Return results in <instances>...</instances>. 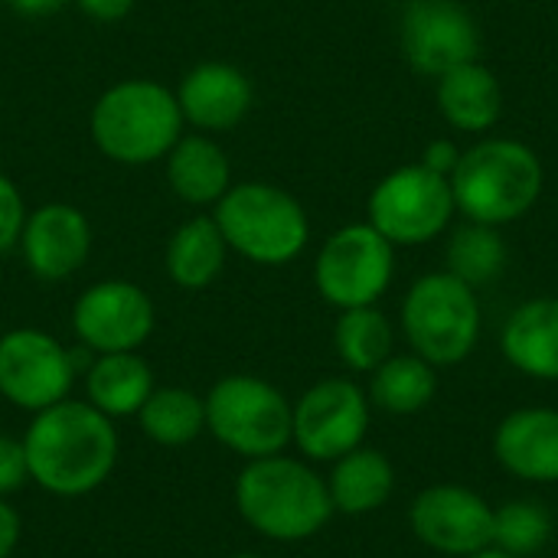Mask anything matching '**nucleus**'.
Instances as JSON below:
<instances>
[{"instance_id":"obj_3","label":"nucleus","mask_w":558,"mask_h":558,"mask_svg":"<svg viewBox=\"0 0 558 558\" xmlns=\"http://www.w3.org/2000/svg\"><path fill=\"white\" fill-rule=\"evenodd\" d=\"M235 510L275 543H301L320 533L333 513L327 484L301 461L271 454L248 461L235 477Z\"/></svg>"},{"instance_id":"obj_1","label":"nucleus","mask_w":558,"mask_h":558,"mask_svg":"<svg viewBox=\"0 0 558 558\" xmlns=\"http://www.w3.org/2000/svg\"><path fill=\"white\" fill-rule=\"evenodd\" d=\"M29 484L59 500H78L108 484L118 464V432L85 399H62L33 415L26 435Z\"/></svg>"},{"instance_id":"obj_23","label":"nucleus","mask_w":558,"mask_h":558,"mask_svg":"<svg viewBox=\"0 0 558 558\" xmlns=\"http://www.w3.org/2000/svg\"><path fill=\"white\" fill-rule=\"evenodd\" d=\"M137 425L160 448H186L206 435V399L183 386H157L137 412Z\"/></svg>"},{"instance_id":"obj_18","label":"nucleus","mask_w":558,"mask_h":558,"mask_svg":"<svg viewBox=\"0 0 558 558\" xmlns=\"http://www.w3.org/2000/svg\"><path fill=\"white\" fill-rule=\"evenodd\" d=\"M163 163L173 196L190 206H216L232 186V163L226 150L203 131L183 134Z\"/></svg>"},{"instance_id":"obj_21","label":"nucleus","mask_w":558,"mask_h":558,"mask_svg":"<svg viewBox=\"0 0 558 558\" xmlns=\"http://www.w3.org/2000/svg\"><path fill=\"white\" fill-rule=\"evenodd\" d=\"M504 353L536 379H558V298L530 301L507 320Z\"/></svg>"},{"instance_id":"obj_6","label":"nucleus","mask_w":558,"mask_h":558,"mask_svg":"<svg viewBox=\"0 0 558 558\" xmlns=\"http://www.w3.org/2000/svg\"><path fill=\"white\" fill-rule=\"evenodd\" d=\"M206 432L239 458L281 454L294 438V405L268 379L232 373L206 396Z\"/></svg>"},{"instance_id":"obj_14","label":"nucleus","mask_w":558,"mask_h":558,"mask_svg":"<svg viewBox=\"0 0 558 558\" xmlns=\"http://www.w3.org/2000/svg\"><path fill=\"white\" fill-rule=\"evenodd\" d=\"M415 536L451 556H474L494 543V510L464 487H432L412 504Z\"/></svg>"},{"instance_id":"obj_13","label":"nucleus","mask_w":558,"mask_h":558,"mask_svg":"<svg viewBox=\"0 0 558 558\" xmlns=\"http://www.w3.org/2000/svg\"><path fill=\"white\" fill-rule=\"evenodd\" d=\"M477 26L454 0H412L402 16V49L415 72L445 75L477 59Z\"/></svg>"},{"instance_id":"obj_32","label":"nucleus","mask_w":558,"mask_h":558,"mask_svg":"<svg viewBox=\"0 0 558 558\" xmlns=\"http://www.w3.org/2000/svg\"><path fill=\"white\" fill-rule=\"evenodd\" d=\"M20 536H23V517L16 513L10 500L0 497V558H10L16 553Z\"/></svg>"},{"instance_id":"obj_26","label":"nucleus","mask_w":558,"mask_h":558,"mask_svg":"<svg viewBox=\"0 0 558 558\" xmlns=\"http://www.w3.org/2000/svg\"><path fill=\"white\" fill-rule=\"evenodd\" d=\"M435 396V373L418 356H396L376 369L373 402L396 415H412L428 405Z\"/></svg>"},{"instance_id":"obj_29","label":"nucleus","mask_w":558,"mask_h":558,"mask_svg":"<svg viewBox=\"0 0 558 558\" xmlns=\"http://www.w3.org/2000/svg\"><path fill=\"white\" fill-rule=\"evenodd\" d=\"M23 226H26L23 193L16 190V183L7 173H0V255L20 245Z\"/></svg>"},{"instance_id":"obj_10","label":"nucleus","mask_w":558,"mask_h":558,"mask_svg":"<svg viewBox=\"0 0 558 558\" xmlns=\"http://www.w3.org/2000/svg\"><path fill=\"white\" fill-rule=\"evenodd\" d=\"M157 327L150 294L121 278L88 284L72 304V333L92 356L137 353Z\"/></svg>"},{"instance_id":"obj_17","label":"nucleus","mask_w":558,"mask_h":558,"mask_svg":"<svg viewBox=\"0 0 558 558\" xmlns=\"http://www.w3.org/2000/svg\"><path fill=\"white\" fill-rule=\"evenodd\" d=\"M154 389V369L141 353H101L85 366V402L111 422L137 418Z\"/></svg>"},{"instance_id":"obj_31","label":"nucleus","mask_w":558,"mask_h":558,"mask_svg":"<svg viewBox=\"0 0 558 558\" xmlns=\"http://www.w3.org/2000/svg\"><path fill=\"white\" fill-rule=\"evenodd\" d=\"M95 23H118L134 10V0H72Z\"/></svg>"},{"instance_id":"obj_16","label":"nucleus","mask_w":558,"mask_h":558,"mask_svg":"<svg viewBox=\"0 0 558 558\" xmlns=\"http://www.w3.org/2000/svg\"><path fill=\"white\" fill-rule=\"evenodd\" d=\"M177 105L183 124H193L203 134L232 131L252 108L255 88L248 75L232 62H199L177 85Z\"/></svg>"},{"instance_id":"obj_15","label":"nucleus","mask_w":558,"mask_h":558,"mask_svg":"<svg viewBox=\"0 0 558 558\" xmlns=\"http://www.w3.org/2000/svg\"><path fill=\"white\" fill-rule=\"evenodd\" d=\"M20 252L39 281H69L88 262L92 226L72 203H43L26 213Z\"/></svg>"},{"instance_id":"obj_27","label":"nucleus","mask_w":558,"mask_h":558,"mask_svg":"<svg viewBox=\"0 0 558 558\" xmlns=\"http://www.w3.org/2000/svg\"><path fill=\"white\" fill-rule=\"evenodd\" d=\"M448 265L451 275L461 278L464 284H487L494 281L504 265H507V245L504 239L494 232V226L474 222L454 232L451 245H448Z\"/></svg>"},{"instance_id":"obj_35","label":"nucleus","mask_w":558,"mask_h":558,"mask_svg":"<svg viewBox=\"0 0 558 558\" xmlns=\"http://www.w3.org/2000/svg\"><path fill=\"white\" fill-rule=\"evenodd\" d=\"M471 558H513V556H507V553H474Z\"/></svg>"},{"instance_id":"obj_2","label":"nucleus","mask_w":558,"mask_h":558,"mask_svg":"<svg viewBox=\"0 0 558 558\" xmlns=\"http://www.w3.org/2000/svg\"><path fill=\"white\" fill-rule=\"evenodd\" d=\"M88 134L101 157L121 167H147L183 137L177 95L154 78H124L98 95Z\"/></svg>"},{"instance_id":"obj_33","label":"nucleus","mask_w":558,"mask_h":558,"mask_svg":"<svg viewBox=\"0 0 558 558\" xmlns=\"http://www.w3.org/2000/svg\"><path fill=\"white\" fill-rule=\"evenodd\" d=\"M458 147L451 144V141H435L428 150H425V167H432L435 173H451L454 167H458Z\"/></svg>"},{"instance_id":"obj_4","label":"nucleus","mask_w":558,"mask_h":558,"mask_svg":"<svg viewBox=\"0 0 558 558\" xmlns=\"http://www.w3.org/2000/svg\"><path fill=\"white\" fill-rule=\"evenodd\" d=\"M454 206L484 226L513 222L533 209L543 193L539 157L507 137L484 141L471 147L451 170Z\"/></svg>"},{"instance_id":"obj_36","label":"nucleus","mask_w":558,"mask_h":558,"mask_svg":"<svg viewBox=\"0 0 558 558\" xmlns=\"http://www.w3.org/2000/svg\"><path fill=\"white\" fill-rule=\"evenodd\" d=\"M226 558H265V556H255V553H235V556H226Z\"/></svg>"},{"instance_id":"obj_8","label":"nucleus","mask_w":558,"mask_h":558,"mask_svg":"<svg viewBox=\"0 0 558 558\" xmlns=\"http://www.w3.org/2000/svg\"><path fill=\"white\" fill-rule=\"evenodd\" d=\"M78 369V350L62 347L39 327H16L0 333V399L20 412H43L69 399Z\"/></svg>"},{"instance_id":"obj_12","label":"nucleus","mask_w":558,"mask_h":558,"mask_svg":"<svg viewBox=\"0 0 558 558\" xmlns=\"http://www.w3.org/2000/svg\"><path fill=\"white\" fill-rule=\"evenodd\" d=\"M369 425L366 396L350 379H324L294 405V445L311 461H340L356 451Z\"/></svg>"},{"instance_id":"obj_5","label":"nucleus","mask_w":558,"mask_h":558,"mask_svg":"<svg viewBox=\"0 0 558 558\" xmlns=\"http://www.w3.org/2000/svg\"><path fill=\"white\" fill-rule=\"evenodd\" d=\"M213 219L229 245V252L255 265H288L294 262L311 235L304 206L271 183H232L216 203Z\"/></svg>"},{"instance_id":"obj_20","label":"nucleus","mask_w":558,"mask_h":558,"mask_svg":"<svg viewBox=\"0 0 558 558\" xmlns=\"http://www.w3.org/2000/svg\"><path fill=\"white\" fill-rule=\"evenodd\" d=\"M229 245L213 216H193L173 229L167 242V278L183 291L209 288L226 268Z\"/></svg>"},{"instance_id":"obj_22","label":"nucleus","mask_w":558,"mask_h":558,"mask_svg":"<svg viewBox=\"0 0 558 558\" xmlns=\"http://www.w3.org/2000/svg\"><path fill=\"white\" fill-rule=\"evenodd\" d=\"M438 105L445 118L461 131H487L504 111V92L497 75L481 62H464L441 75Z\"/></svg>"},{"instance_id":"obj_24","label":"nucleus","mask_w":558,"mask_h":558,"mask_svg":"<svg viewBox=\"0 0 558 558\" xmlns=\"http://www.w3.org/2000/svg\"><path fill=\"white\" fill-rule=\"evenodd\" d=\"M330 504L340 513L360 517L379 510L392 494V468L379 451H350L330 474Z\"/></svg>"},{"instance_id":"obj_9","label":"nucleus","mask_w":558,"mask_h":558,"mask_svg":"<svg viewBox=\"0 0 558 558\" xmlns=\"http://www.w3.org/2000/svg\"><path fill=\"white\" fill-rule=\"evenodd\" d=\"M454 213L451 180L432 167H402L389 173L369 196V226L399 245L435 239Z\"/></svg>"},{"instance_id":"obj_11","label":"nucleus","mask_w":558,"mask_h":558,"mask_svg":"<svg viewBox=\"0 0 558 558\" xmlns=\"http://www.w3.org/2000/svg\"><path fill=\"white\" fill-rule=\"evenodd\" d=\"M314 281L333 307H369L392 281V242L369 222L347 226L320 248Z\"/></svg>"},{"instance_id":"obj_30","label":"nucleus","mask_w":558,"mask_h":558,"mask_svg":"<svg viewBox=\"0 0 558 558\" xmlns=\"http://www.w3.org/2000/svg\"><path fill=\"white\" fill-rule=\"evenodd\" d=\"M29 484V464H26V448L23 438L0 435V497H13Z\"/></svg>"},{"instance_id":"obj_28","label":"nucleus","mask_w":558,"mask_h":558,"mask_svg":"<svg viewBox=\"0 0 558 558\" xmlns=\"http://www.w3.org/2000/svg\"><path fill=\"white\" fill-rule=\"evenodd\" d=\"M549 517L536 504H507L500 513H494V543L507 556H526L536 553L549 539Z\"/></svg>"},{"instance_id":"obj_25","label":"nucleus","mask_w":558,"mask_h":558,"mask_svg":"<svg viewBox=\"0 0 558 558\" xmlns=\"http://www.w3.org/2000/svg\"><path fill=\"white\" fill-rule=\"evenodd\" d=\"M333 343H337L340 360L350 369L369 373V369H379L389 360L392 327H389V320L373 304L369 307H350L337 320Z\"/></svg>"},{"instance_id":"obj_7","label":"nucleus","mask_w":558,"mask_h":558,"mask_svg":"<svg viewBox=\"0 0 558 558\" xmlns=\"http://www.w3.org/2000/svg\"><path fill=\"white\" fill-rule=\"evenodd\" d=\"M402 327L425 363L448 366L461 363L474 350L481 333V307L471 284L451 271L425 275L405 298Z\"/></svg>"},{"instance_id":"obj_34","label":"nucleus","mask_w":558,"mask_h":558,"mask_svg":"<svg viewBox=\"0 0 558 558\" xmlns=\"http://www.w3.org/2000/svg\"><path fill=\"white\" fill-rule=\"evenodd\" d=\"M20 16H49L59 13L62 7H69L72 0H7Z\"/></svg>"},{"instance_id":"obj_19","label":"nucleus","mask_w":558,"mask_h":558,"mask_svg":"<svg viewBox=\"0 0 558 558\" xmlns=\"http://www.w3.org/2000/svg\"><path fill=\"white\" fill-rule=\"evenodd\" d=\"M497 458L517 477L558 481V412H513L497 432Z\"/></svg>"}]
</instances>
